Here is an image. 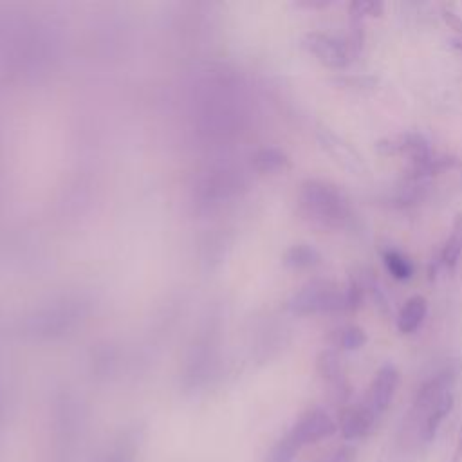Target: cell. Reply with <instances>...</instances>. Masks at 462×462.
I'll use <instances>...</instances> for the list:
<instances>
[{
  "mask_svg": "<svg viewBox=\"0 0 462 462\" xmlns=\"http://www.w3.org/2000/svg\"><path fill=\"white\" fill-rule=\"evenodd\" d=\"M296 208L303 222L321 231H341L354 220L348 195L337 184L323 179H307L301 182Z\"/></svg>",
  "mask_w": 462,
  "mask_h": 462,
  "instance_id": "6da1fadb",
  "label": "cell"
},
{
  "mask_svg": "<svg viewBox=\"0 0 462 462\" xmlns=\"http://www.w3.org/2000/svg\"><path fill=\"white\" fill-rule=\"evenodd\" d=\"M285 309L298 316L346 312L345 287L328 280H314L294 292L285 301Z\"/></svg>",
  "mask_w": 462,
  "mask_h": 462,
  "instance_id": "7a4b0ae2",
  "label": "cell"
},
{
  "mask_svg": "<svg viewBox=\"0 0 462 462\" xmlns=\"http://www.w3.org/2000/svg\"><path fill=\"white\" fill-rule=\"evenodd\" d=\"M316 139L321 146V150L346 173L359 177V179H368L370 177V168L365 161V157L359 153V150L346 139H343L339 134L332 132L330 128H318Z\"/></svg>",
  "mask_w": 462,
  "mask_h": 462,
  "instance_id": "3957f363",
  "label": "cell"
},
{
  "mask_svg": "<svg viewBox=\"0 0 462 462\" xmlns=\"http://www.w3.org/2000/svg\"><path fill=\"white\" fill-rule=\"evenodd\" d=\"M337 430L336 420L323 410V408H312L307 410L291 428V431L283 437L296 451H300L303 446L321 442L328 437H332Z\"/></svg>",
  "mask_w": 462,
  "mask_h": 462,
  "instance_id": "277c9868",
  "label": "cell"
},
{
  "mask_svg": "<svg viewBox=\"0 0 462 462\" xmlns=\"http://www.w3.org/2000/svg\"><path fill=\"white\" fill-rule=\"evenodd\" d=\"M301 43L323 67L330 70L346 69L354 58L345 40L323 31H309L303 34Z\"/></svg>",
  "mask_w": 462,
  "mask_h": 462,
  "instance_id": "5b68a950",
  "label": "cell"
},
{
  "mask_svg": "<svg viewBox=\"0 0 462 462\" xmlns=\"http://www.w3.org/2000/svg\"><path fill=\"white\" fill-rule=\"evenodd\" d=\"M374 150L381 157H404L408 162L422 159L433 152L430 141L420 132H399L379 137L374 143Z\"/></svg>",
  "mask_w": 462,
  "mask_h": 462,
  "instance_id": "8992f818",
  "label": "cell"
},
{
  "mask_svg": "<svg viewBox=\"0 0 462 462\" xmlns=\"http://www.w3.org/2000/svg\"><path fill=\"white\" fill-rule=\"evenodd\" d=\"M399 381H401V374H399L397 366L392 363L381 365L379 370L375 372V375L372 377L363 402L377 419L392 404L395 392L399 388Z\"/></svg>",
  "mask_w": 462,
  "mask_h": 462,
  "instance_id": "52a82bcc",
  "label": "cell"
},
{
  "mask_svg": "<svg viewBox=\"0 0 462 462\" xmlns=\"http://www.w3.org/2000/svg\"><path fill=\"white\" fill-rule=\"evenodd\" d=\"M318 372L330 388L332 397L339 402V406L348 404L350 401V384L345 375L339 354L336 348H327L318 356Z\"/></svg>",
  "mask_w": 462,
  "mask_h": 462,
  "instance_id": "ba28073f",
  "label": "cell"
},
{
  "mask_svg": "<svg viewBox=\"0 0 462 462\" xmlns=\"http://www.w3.org/2000/svg\"><path fill=\"white\" fill-rule=\"evenodd\" d=\"M377 417L365 406V402L345 404L339 410L337 428L346 440L365 439L375 426Z\"/></svg>",
  "mask_w": 462,
  "mask_h": 462,
  "instance_id": "9c48e42d",
  "label": "cell"
},
{
  "mask_svg": "<svg viewBox=\"0 0 462 462\" xmlns=\"http://www.w3.org/2000/svg\"><path fill=\"white\" fill-rule=\"evenodd\" d=\"M460 166V159L451 153H442V152H431L422 159L411 161L406 166V179L411 182H420L426 179H431L440 173H448L449 170H455Z\"/></svg>",
  "mask_w": 462,
  "mask_h": 462,
  "instance_id": "30bf717a",
  "label": "cell"
},
{
  "mask_svg": "<svg viewBox=\"0 0 462 462\" xmlns=\"http://www.w3.org/2000/svg\"><path fill=\"white\" fill-rule=\"evenodd\" d=\"M428 314V300L422 294L410 296L397 314V328L401 334H413Z\"/></svg>",
  "mask_w": 462,
  "mask_h": 462,
  "instance_id": "8fae6325",
  "label": "cell"
},
{
  "mask_svg": "<svg viewBox=\"0 0 462 462\" xmlns=\"http://www.w3.org/2000/svg\"><path fill=\"white\" fill-rule=\"evenodd\" d=\"M282 262L289 269H310L319 265L321 253L310 244H294L285 249Z\"/></svg>",
  "mask_w": 462,
  "mask_h": 462,
  "instance_id": "7c38bea8",
  "label": "cell"
},
{
  "mask_svg": "<svg viewBox=\"0 0 462 462\" xmlns=\"http://www.w3.org/2000/svg\"><path fill=\"white\" fill-rule=\"evenodd\" d=\"M462 254V213H457L451 222V231L440 249V263L446 269H455Z\"/></svg>",
  "mask_w": 462,
  "mask_h": 462,
  "instance_id": "4fadbf2b",
  "label": "cell"
},
{
  "mask_svg": "<svg viewBox=\"0 0 462 462\" xmlns=\"http://www.w3.org/2000/svg\"><path fill=\"white\" fill-rule=\"evenodd\" d=\"M381 260H383V265L388 271V274L392 278H395L397 282H408L413 276V271H415L413 263L401 251H397L393 247H386L381 253Z\"/></svg>",
  "mask_w": 462,
  "mask_h": 462,
  "instance_id": "5bb4252c",
  "label": "cell"
},
{
  "mask_svg": "<svg viewBox=\"0 0 462 462\" xmlns=\"http://www.w3.org/2000/svg\"><path fill=\"white\" fill-rule=\"evenodd\" d=\"M366 341H368V336H366L365 328H361L359 325L348 323L332 332L334 346H339L341 350H346V352L363 348L366 345Z\"/></svg>",
  "mask_w": 462,
  "mask_h": 462,
  "instance_id": "9a60e30c",
  "label": "cell"
},
{
  "mask_svg": "<svg viewBox=\"0 0 462 462\" xmlns=\"http://www.w3.org/2000/svg\"><path fill=\"white\" fill-rule=\"evenodd\" d=\"M253 161H254V168L262 173H276L291 166L289 157L280 148H274V146L262 148Z\"/></svg>",
  "mask_w": 462,
  "mask_h": 462,
  "instance_id": "2e32d148",
  "label": "cell"
},
{
  "mask_svg": "<svg viewBox=\"0 0 462 462\" xmlns=\"http://www.w3.org/2000/svg\"><path fill=\"white\" fill-rule=\"evenodd\" d=\"M352 18L365 20V18H381L384 14V4L379 0H354L350 5Z\"/></svg>",
  "mask_w": 462,
  "mask_h": 462,
  "instance_id": "e0dca14e",
  "label": "cell"
},
{
  "mask_svg": "<svg viewBox=\"0 0 462 462\" xmlns=\"http://www.w3.org/2000/svg\"><path fill=\"white\" fill-rule=\"evenodd\" d=\"M334 83L343 88L363 90V88H374L377 85V78H374V76H339L334 79Z\"/></svg>",
  "mask_w": 462,
  "mask_h": 462,
  "instance_id": "ac0fdd59",
  "label": "cell"
},
{
  "mask_svg": "<svg viewBox=\"0 0 462 462\" xmlns=\"http://www.w3.org/2000/svg\"><path fill=\"white\" fill-rule=\"evenodd\" d=\"M440 16L449 29H453L457 34H462V14L453 5H442Z\"/></svg>",
  "mask_w": 462,
  "mask_h": 462,
  "instance_id": "d6986e66",
  "label": "cell"
},
{
  "mask_svg": "<svg viewBox=\"0 0 462 462\" xmlns=\"http://www.w3.org/2000/svg\"><path fill=\"white\" fill-rule=\"evenodd\" d=\"M357 458V449L352 444H345L339 449H336V453L328 458V462H356Z\"/></svg>",
  "mask_w": 462,
  "mask_h": 462,
  "instance_id": "ffe728a7",
  "label": "cell"
},
{
  "mask_svg": "<svg viewBox=\"0 0 462 462\" xmlns=\"http://www.w3.org/2000/svg\"><path fill=\"white\" fill-rule=\"evenodd\" d=\"M451 462H462V424H460V430H458V435H457V442H455Z\"/></svg>",
  "mask_w": 462,
  "mask_h": 462,
  "instance_id": "44dd1931",
  "label": "cell"
},
{
  "mask_svg": "<svg viewBox=\"0 0 462 462\" xmlns=\"http://www.w3.org/2000/svg\"><path fill=\"white\" fill-rule=\"evenodd\" d=\"M301 5L303 7H314V9H321V7H327V5H330V2H301Z\"/></svg>",
  "mask_w": 462,
  "mask_h": 462,
  "instance_id": "7402d4cb",
  "label": "cell"
},
{
  "mask_svg": "<svg viewBox=\"0 0 462 462\" xmlns=\"http://www.w3.org/2000/svg\"><path fill=\"white\" fill-rule=\"evenodd\" d=\"M449 45H451L453 49H458V51H462V34H457V36L449 38Z\"/></svg>",
  "mask_w": 462,
  "mask_h": 462,
  "instance_id": "603a6c76",
  "label": "cell"
}]
</instances>
